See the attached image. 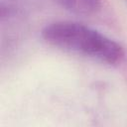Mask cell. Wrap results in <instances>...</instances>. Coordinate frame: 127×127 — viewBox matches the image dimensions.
Masks as SVG:
<instances>
[{
  "mask_svg": "<svg viewBox=\"0 0 127 127\" xmlns=\"http://www.w3.org/2000/svg\"><path fill=\"white\" fill-rule=\"evenodd\" d=\"M42 37L52 46L96 59L109 65H118L125 58V51L119 43L77 22H54L43 29Z\"/></svg>",
  "mask_w": 127,
  "mask_h": 127,
  "instance_id": "6da1fadb",
  "label": "cell"
},
{
  "mask_svg": "<svg viewBox=\"0 0 127 127\" xmlns=\"http://www.w3.org/2000/svg\"><path fill=\"white\" fill-rule=\"evenodd\" d=\"M61 6L77 15H92L101 7L100 0H56Z\"/></svg>",
  "mask_w": 127,
  "mask_h": 127,
  "instance_id": "7a4b0ae2",
  "label": "cell"
}]
</instances>
